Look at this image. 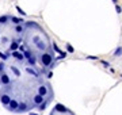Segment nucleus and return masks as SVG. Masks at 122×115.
Segmentation results:
<instances>
[{
	"label": "nucleus",
	"instance_id": "1",
	"mask_svg": "<svg viewBox=\"0 0 122 115\" xmlns=\"http://www.w3.org/2000/svg\"><path fill=\"white\" fill-rule=\"evenodd\" d=\"M52 62H53V56L50 52H44L41 54V64H42L44 68H49L52 65Z\"/></svg>",
	"mask_w": 122,
	"mask_h": 115
},
{
	"label": "nucleus",
	"instance_id": "2",
	"mask_svg": "<svg viewBox=\"0 0 122 115\" xmlns=\"http://www.w3.org/2000/svg\"><path fill=\"white\" fill-rule=\"evenodd\" d=\"M12 84V81H11V77H10L5 72H3V73H0V85H10Z\"/></svg>",
	"mask_w": 122,
	"mask_h": 115
},
{
	"label": "nucleus",
	"instance_id": "3",
	"mask_svg": "<svg viewBox=\"0 0 122 115\" xmlns=\"http://www.w3.org/2000/svg\"><path fill=\"white\" fill-rule=\"evenodd\" d=\"M11 99H12V97L10 96V93H8V92L0 93V103H1V104H3L4 107L8 106V103L11 102Z\"/></svg>",
	"mask_w": 122,
	"mask_h": 115
},
{
	"label": "nucleus",
	"instance_id": "4",
	"mask_svg": "<svg viewBox=\"0 0 122 115\" xmlns=\"http://www.w3.org/2000/svg\"><path fill=\"white\" fill-rule=\"evenodd\" d=\"M34 42H35L37 49H38V50H41V52H45V50H46V48H48V46H46V43H45L44 41L39 38V37H34Z\"/></svg>",
	"mask_w": 122,
	"mask_h": 115
},
{
	"label": "nucleus",
	"instance_id": "5",
	"mask_svg": "<svg viewBox=\"0 0 122 115\" xmlns=\"http://www.w3.org/2000/svg\"><path fill=\"white\" fill-rule=\"evenodd\" d=\"M18 106H19V102H18L16 99H11V102H10L8 106H7V110H8V111H12V112H16Z\"/></svg>",
	"mask_w": 122,
	"mask_h": 115
},
{
	"label": "nucleus",
	"instance_id": "6",
	"mask_svg": "<svg viewBox=\"0 0 122 115\" xmlns=\"http://www.w3.org/2000/svg\"><path fill=\"white\" fill-rule=\"evenodd\" d=\"M11 56H12L15 60H18V61H25V54H23L22 52H19V50L11 52Z\"/></svg>",
	"mask_w": 122,
	"mask_h": 115
},
{
	"label": "nucleus",
	"instance_id": "7",
	"mask_svg": "<svg viewBox=\"0 0 122 115\" xmlns=\"http://www.w3.org/2000/svg\"><path fill=\"white\" fill-rule=\"evenodd\" d=\"M37 93H39V95H42L44 97H46L49 95V88L45 84H41L38 87V92H37Z\"/></svg>",
	"mask_w": 122,
	"mask_h": 115
},
{
	"label": "nucleus",
	"instance_id": "8",
	"mask_svg": "<svg viewBox=\"0 0 122 115\" xmlns=\"http://www.w3.org/2000/svg\"><path fill=\"white\" fill-rule=\"evenodd\" d=\"M27 111H29V106H27V103L26 102H20V103H19L16 112H27Z\"/></svg>",
	"mask_w": 122,
	"mask_h": 115
},
{
	"label": "nucleus",
	"instance_id": "9",
	"mask_svg": "<svg viewBox=\"0 0 122 115\" xmlns=\"http://www.w3.org/2000/svg\"><path fill=\"white\" fill-rule=\"evenodd\" d=\"M44 100H45V97L42 96V95H39V93H37V95H34V96H33V103H34L35 106L41 104Z\"/></svg>",
	"mask_w": 122,
	"mask_h": 115
},
{
	"label": "nucleus",
	"instance_id": "10",
	"mask_svg": "<svg viewBox=\"0 0 122 115\" xmlns=\"http://www.w3.org/2000/svg\"><path fill=\"white\" fill-rule=\"evenodd\" d=\"M54 111L56 112H61V114H65V112H68V108L65 106L60 104V103H57L56 106H54Z\"/></svg>",
	"mask_w": 122,
	"mask_h": 115
},
{
	"label": "nucleus",
	"instance_id": "11",
	"mask_svg": "<svg viewBox=\"0 0 122 115\" xmlns=\"http://www.w3.org/2000/svg\"><path fill=\"white\" fill-rule=\"evenodd\" d=\"M26 73H29L30 76H33V77H35V79H38V77H39V73L35 71L34 68H31V67H26Z\"/></svg>",
	"mask_w": 122,
	"mask_h": 115
},
{
	"label": "nucleus",
	"instance_id": "12",
	"mask_svg": "<svg viewBox=\"0 0 122 115\" xmlns=\"http://www.w3.org/2000/svg\"><path fill=\"white\" fill-rule=\"evenodd\" d=\"M27 64H29L30 67H35V65H37V56H35V54H31L30 57L27 58Z\"/></svg>",
	"mask_w": 122,
	"mask_h": 115
},
{
	"label": "nucleus",
	"instance_id": "13",
	"mask_svg": "<svg viewBox=\"0 0 122 115\" xmlns=\"http://www.w3.org/2000/svg\"><path fill=\"white\" fill-rule=\"evenodd\" d=\"M19 43H20V39H18V41H12V42L10 43V52L18 50V48H19Z\"/></svg>",
	"mask_w": 122,
	"mask_h": 115
},
{
	"label": "nucleus",
	"instance_id": "14",
	"mask_svg": "<svg viewBox=\"0 0 122 115\" xmlns=\"http://www.w3.org/2000/svg\"><path fill=\"white\" fill-rule=\"evenodd\" d=\"M10 20L14 23V24H25V20L22 18H16V16H10Z\"/></svg>",
	"mask_w": 122,
	"mask_h": 115
},
{
	"label": "nucleus",
	"instance_id": "15",
	"mask_svg": "<svg viewBox=\"0 0 122 115\" xmlns=\"http://www.w3.org/2000/svg\"><path fill=\"white\" fill-rule=\"evenodd\" d=\"M25 30H26V29H25L23 24H16V26H15V33H16V34H23Z\"/></svg>",
	"mask_w": 122,
	"mask_h": 115
},
{
	"label": "nucleus",
	"instance_id": "16",
	"mask_svg": "<svg viewBox=\"0 0 122 115\" xmlns=\"http://www.w3.org/2000/svg\"><path fill=\"white\" fill-rule=\"evenodd\" d=\"M10 68H11V72H12V73H14L15 76H16V77H19V76L22 75V73H20V71H19V69H18V68L15 67V65H11Z\"/></svg>",
	"mask_w": 122,
	"mask_h": 115
},
{
	"label": "nucleus",
	"instance_id": "17",
	"mask_svg": "<svg viewBox=\"0 0 122 115\" xmlns=\"http://www.w3.org/2000/svg\"><path fill=\"white\" fill-rule=\"evenodd\" d=\"M8 20H10L8 15H1V16H0V24H5Z\"/></svg>",
	"mask_w": 122,
	"mask_h": 115
},
{
	"label": "nucleus",
	"instance_id": "18",
	"mask_svg": "<svg viewBox=\"0 0 122 115\" xmlns=\"http://www.w3.org/2000/svg\"><path fill=\"white\" fill-rule=\"evenodd\" d=\"M38 110L39 111H44V110H46V107H48V102H46V100H44V102L41 103V104H38Z\"/></svg>",
	"mask_w": 122,
	"mask_h": 115
},
{
	"label": "nucleus",
	"instance_id": "19",
	"mask_svg": "<svg viewBox=\"0 0 122 115\" xmlns=\"http://www.w3.org/2000/svg\"><path fill=\"white\" fill-rule=\"evenodd\" d=\"M10 54L8 53H3V52H0V58L3 60V61H5V60H8Z\"/></svg>",
	"mask_w": 122,
	"mask_h": 115
},
{
	"label": "nucleus",
	"instance_id": "20",
	"mask_svg": "<svg viewBox=\"0 0 122 115\" xmlns=\"http://www.w3.org/2000/svg\"><path fill=\"white\" fill-rule=\"evenodd\" d=\"M16 11L19 14H20V15H22V16H25V15H26V12H25V11H23L22 8H20V7H19V5H16Z\"/></svg>",
	"mask_w": 122,
	"mask_h": 115
},
{
	"label": "nucleus",
	"instance_id": "21",
	"mask_svg": "<svg viewBox=\"0 0 122 115\" xmlns=\"http://www.w3.org/2000/svg\"><path fill=\"white\" fill-rule=\"evenodd\" d=\"M23 54H25V58H26V60H27V58L30 57V56H31V54H33V53H31L30 50H25V52H23Z\"/></svg>",
	"mask_w": 122,
	"mask_h": 115
},
{
	"label": "nucleus",
	"instance_id": "22",
	"mask_svg": "<svg viewBox=\"0 0 122 115\" xmlns=\"http://www.w3.org/2000/svg\"><path fill=\"white\" fill-rule=\"evenodd\" d=\"M52 46H53V49H54V52H57V53H60V54L62 53V52H61V50H60V48H58V46H57L56 43H53Z\"/></svg>",
	"mask_w": 122,
	"mask_h": 115
},
{
	"label": "nucleus",
	"instance_id": "23",
	"mask_svg": "<svg viewBox=\"0 0 122 115\" xmlns=\"http://www.w3.org/2000/svg\"><path fill=\"white\" fill-rule=\"evenodd\" d=\"M65 46H66V50H68L69 53H73V48H72L69 43H65Z\"/></svg>",
	"mask_w": 122,
	"mask_h": 115
},
{
	"label": "nucleus",
	"instance_id": "24",
	"mask_svg": "<svg viewBox=\"0 0 122 115\" xmlns=\"http://www.w3.org/2000/svg\"><path fill=\"white\" fill-rule=\"evenodd\" d=\"M4 69H5V64L4 62H0V73H3Z\"/></svg>",
	"mask_w": 122,
	"mask_h": 115
},
{
	"label": "nucleus",
	"instance_id": "25",
	"mask_svg": "<svg viewBox=\"0 0 122 115\" xmlns=\"http://www.w3.org/2000/svg\"><path fill=\"white\" fill-rule=\"evenodd\" d=\"M115 8H117V12H118V14H121L122 10H121V7H119V5H115Z\"/></svg>",
	"mask_w": 122,
	"mask_h": 115
},
{
	"label": "nucleus",
	"instance_id": "26",
	"mask_svg": "<svg viewBox=\"0 0 122 115\" xmlns=\"http://www.w3.org/2000/svg\"><path fill=\"white\" fill-rule=\"evenodd\" d=\"M29 115H38V114H35V112H33V111H31V112H29Z\"/></svg>",
	"mask_w": 122,
	"mask_h": 115
},
{
	"label": "nucleus",
	"instance_id": "27",
	"mask_svg": "<svg viewBox=\"0 0 122 115\" xmlns=\"http://www.w3.org/2000/svg\"><path fill=\"white\" fill-rule=\"evenodd\" d=\"M113 1H114V3H117V0H113Z\"/></svg>",
	"mask_w": 122,
	"mask_h": 115
},
{
	"label": "nucleus",
	"instance_id": "28",
	"mask_svg": "<svg viewBox=\"0 0 122 115\" xmlns=\"http://www.w3.org/2000/svg\"><path fill=\"white\" fill-rule=\"evenodd\" d=\"M0 88H1V87H0Z\"/></svg>",
	"mask_w": 122,
	"mask_h": 115
}]
</instances>
